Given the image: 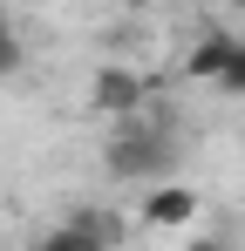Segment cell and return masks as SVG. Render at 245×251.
<instances>
[{"instance_id": "9c48e42d", "label": "cell", "mask_w": 245, "mask_h": 251, "mask_svg": "<svg viewBox=\"0 0 245 251\" xmlns=\"http://www.w3.org/2000/svg\"><path fill=\"white\" fill-rule=\"evenodd\" d=\"M184 251H232V245H225V238H191Z\"/></svg>"}, {"instance_id": "277c9868", "label": "cell", "mask_w": 245, "mask_h": 251, "mask_svg": "<svg viewBox=\"0 0 245 251\" xmlns=\"http://www.w3.org/2000/svg\"><path fill=\"white\" fill-rule=\"evenodd\" d=\"M61 224H68V231H82L95 251H116L122 231H129V224H122V210H109V204H75V210H61Z\"/></svg>"}, {"instance_id": "52a82bcc", "label": "cell", "mask_w": 245, "mask_h": 251, "mask_svg": "<svg viewBox=\"0 0 245 251\" xmlns=\"http://www.w3.org/2000/svg\"><path fill=\"white\" fill-rule=\"evenodd\" d=\"M21 61H28V48H21V34H14V21L0 14V82L21 75Z\"/></svg>"}, {"instance_id": "6da1fadb", "label": "cell", "mask_w": 245, "mask_h": 251, "mask_svg": "<svg viewBox=\"0 0 245 251\" xmlns=\"http://www.w3.org/2000/svg\"><path fill=\"white\" fill-rule=\"evenodd\" d=\"M102 163H109V176H122V183H136V176L163 183V176L177 170V129L163 123V116L116 123V129H109V143H102Z\"/></svg>"}, {"instance_id": "3957f363", "label": "cell", "mask_w": 245, "mask_h": 251, "mask_svg": "<svg viewBox=\"0 0 245 251\" xmlns=\"http://www.w3.org/2000/svg\"><path fill=\"white\" fill-rule=\"evenodd\" d=\"M198 217V190L191 183H157L150 197H143V224H157V231H177V224H191Z\"/></svg>"}, {"instance_id": "ba28073f", "label": "cell", "mask_w": 245, "mask_h": 251, "mask_svg": "<svg viewBox=\"0 0 245 251\" xmlns=\"http://www.w3.org/2000/svg\"><path fill=\"white\" fill-rule=\"evenodd\" d=\"M218 88H225V95H245V41H232V61H225Z\"/></svg>"}, {"instance_id": "8992f818", "label": "cell", "mask_w": 245, "mask_h": 251, "mask_svg": "<svg viewBox=\"0 0 245 251\" xmlns=\"http://www.w3.org/2000/svg\"><path fill=\"white\" fill-rule=\"evenodd\" d=\"M34 251H95V245H89L82 231H68V224L55 217V224H48V231H41V238H34Z\"/></svg>"}, {"instance_id": "7a4b0ae2", "label": "cell", "mask_w": 245, "mask_h": 251, "mask_svg": "<svg viewBox=\"0 0 245 251\" xmlns=\"http://www.w3.org/2000/svg\"><path fill=\"white\" fill-rule=\"evenodd\" d=\"M89 102L109 116V123H136L143 109H150V88L136 68H122V61H102L95 68V82H89Z\"/></svg>"}, {"instance_id": "5b68a950", "label": "cell", "mask_w": 245, "mask_h": 251, "mask_svg": "<svg viewBox=\"0 0 245 251\" xmlns=\"http://www.w3.org/2000/svg\"><path fill=\"white\" fill-rule=\"evenodd\" d=\"M225 61H232V34H198V41H191V54H184V75L218 82V75H225Z\"/></svg>"}]
</instances>
